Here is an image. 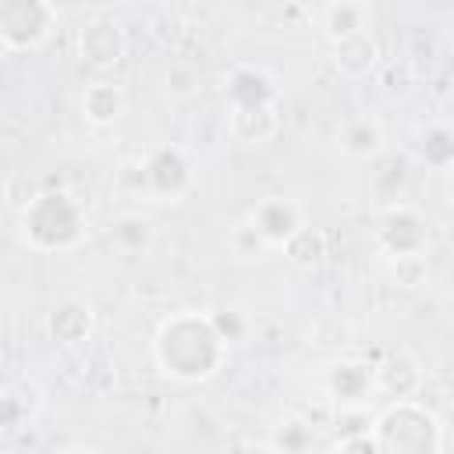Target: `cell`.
Returning <instances> with one entry per match:
<instances>
[{"label":"cell","instance_id":"1","mask_svg":"<svg viewBox=\"0 0 454 454\" xmlns=\"http://www.w3.org/2000/svg\"><path fill=\"white\" fill-rule=\"evenodd\" d=\"M231 344L220 337L213 312L181 309L156 323L149 355L153 365L174 383H206L227 362Z\"/></svg>","mask_w":454,"mask_h":454},{"label":"cell","instance_id":"2","mask_svg":"<svg viewBox=\"0 0 454 454\" xmlns=\"http://www.w3.org/2000/svg\"><path fill=\"white\" fill-rule=\"evenodd\" d=\"M18 234L32 252L57 255V252H71V248H78L85 241L89 220H85L82 202L71 192L43 188V192H35V195H28L21 202Z\"/></svg>","mask_w":454,"mask_h":454},{"label":"cell","instance_id":"3","mask_svg":"<svg viewBox=\"0 0 454 454\" xmlns=\"http://www.w3.org/2000/svg\"><path fill=\"white\" fill-rule=\"evenodd\" d=\"M380 454H443V422L419 397L387 401L369 422Z\"/></svg>","mask_w":454,"mask_h":454},{"label":"cell","instance_id":"4","mask_svg":"<svg viewBox=\"0 0 454 454\" xmlns=\"http://www.w3.org/2000/svg\"><path fill=\"white\" fill-rule=\"evenodd\" d=\"M195 184V163L181 145H156L135 163V192L149 202H181Z\"/></svg>","mask_w":454,"mask_h":454},{"label":"cell","instance_id":"5","mask_svg":"<svg viewBox=\"0 0 454 454\" xmlns=\"http://www.w3.org/2000/svg\"><path fill=\"white\" fill-rule=\"evenodd\" d=\"M57 28V7L46 0H4L0 4V43L7 53H28L50 43Z\"/></svg>","mask_w":454,"mask_h":454},{"label":"cell","instance_id":"6","mask_svg":"<svg viewBox=\"0 0 454 454\" xmlns=\"http://www.w3.org/2000/svg\"><path fill=\"white\" fill-rule=\"evenodd\" d=\"M376 245H380V252L387 259L426 252V245H429V223H426V216L415 206L394 202L376 220Z\"/></svg>","mask_w":454,"mask_h":454},{"label":"cell","instance_id":"7","mask_svg":"<svg viewBox=\"0 0 454 454\" xmlns=\"http://www.w3.org/2000/svg\"><path fill=\"white\" fill-rule=\"evenodd\" d=\"M323 390L337 408L355 411L376 397V365L365 358H355V355L333 358L323 369Z\"/></svg>","mask_w":454,"mask_h":454},{"label":"cell","instance_id":"8","mask_svg":"<svg viewBox=\"0 0 454 454\" xmlns=\"http://www.w3.org/2000/svg\"><path fill=\"white\" fill-rule=\"evenodd\" d=\"M74 50H78V60H82L85 67L106 74V71H114V67L124 60V53H128V35H124L121 21L99 14V18H92V21H85V25L78 28Z\"/></svg>","mask_w":454,"mask_h":454},{"label":"cell","instance_id":"9","mask_svg":"<svg viewBox=\"0 0 454 454\" xmlns=\"http://www.w3.org/2000/svg\"><path fill=\"white\" fill-rule=\"evenodd\" d=\"M245 227L266 245V248H284L301 227H305V213L291 195H266L252 206Z\"/></svg>","mask_w":454,"mask_h":454},{"label":"cell","instance_id":"10","mask_svg":"<svg viewBox=\"0 0 454 454\" xmlns=\"http://www.w3.org/2000/svg\"><path fill=\"white\" fill-rule=\"evenodd\" d=\"M223 99L227 110H259V106H280V89L277 82L252 64H238L227 82H223Z\"/></svg>","mask_w":454,"mask_h":454},{"label":"cell","instance_id":"11","mask_svg":"<svg viewBox=\"0 0 454 454\" xmlns=\"http://www.w3.org/2000/svg\"><path fill=\"white\" fill-rule=\"evenodd\" d=\"M92 330H96V312L85 298H60L46 312V333L64 348H74V344L89 340Z\"/></svg>","mask_w":454,"mask_h":454},{"label":"cell","instance_id":"12","mask_svg":"<svg viewBox=\"0 0 454 454\" xmlns=\"http://www.w3.org/2000/svg\"><path fill=\"white\" fill-rule=\"evenodd\" d=\"M316 25L326 35V43L333 46L340 39L372 32V7L362 0H333V4H323L316 11Z\"/></svg>","mask_w":454,"mask_h":454},{"label":"cell","instance_id":"13","mask_svg":"<svg viewBox=\"0 0 454 454\" xmlns=\"http://www.w3.org/2000/svg\"><path fill=\"white\" fill-rule=\"evenodd\" d=\"M124 114H128L124 85H117L110 78H96V82L85 85V92H82V117L92 128H114Z\"/></svg>","mask_w":454,"mask_h":454},{"label":"cell","instance_id":"14","mask_svg":"<svg viewBox=\"0 0 454 454\" xmlns=\"http://www.w3.org/2000/svg\"><path fill=\"white\" fill-rule=\"evenodd\" d=\"M419 383H422V372H419V362L404 351L390 355L387 362L376 365V397H390V401H408L419 394Z\"/></svg>","mask_w":454,"mask_h":454},{"label":"cell","instance_id":"15","mask_svg":"<svg viewBox=\"0 0 454 454\" xmlns=\"http://www.w3.org/2000/svg\"><path fill=\"white\" fill-rule=\"evenodd\" d=\"M383 124L369 114L362 117H348L337 131V149L348 156V160H376L383 153Z\"/></svg>","mask_w":454,"mask_h":454},{"label":"cell","instance_id":"16","mask_svg":"<svg viewBox=\"0 0 454 454\" xmlns=\"http://www.w3.org/2000/svg\"><path fill=\"white\" fill-rule=\"evenodd\" d=\"M280 106H259V110H227V131L241 145H262L280 128Z\"/></svg>","mask_w":454,"mask_h":454},{"label":"cell","instance_id":"17","mask_svg":"<svg viewBox=\"0 0 454 454\" xmlns=\"http://www.w3.org/2000/svg\"><path fill=\"white\" fill-rule=\"evenodd\" d=\"M330 53H333V67H337L340 74L362 78V74H369V71L376 67V60H380V43H376L372 32H362V35H351V39L333 43Z\"/></svg>","mask_w":454,"mask_h":454},{"label":"cell","instance_id":"18","mask_svg":"<svg viewBox=\"0 0 454 454\" xmlns=\"http://www.w3.org/2000/svg\"><path fill=\"white\" fill-rule=\"evenodd\" d=\"M415 156L429 170H440V174L454 170V128L450 124H429L426 131H419Z\"/></svg>","mask_w":454,"mask_h":454},{"label":"cell","instance_id":"19","mask_svg":"<svg viewBox=\"0 0 454 454\" xmlns=\"http://www.w3.org/2000/svg\"><path fill=\"white\" fill-rule=\"evenodd\" d=\"M280 252H284L287 262L298 266V270H319V266L326 262V234H323L319 227L305 223V227H301Z\"/></svg>","mask_w":454,"mask_h":454},{"label":"cell","instance_id":"20","mask_svg":"<svg viewBox=\"0 0 454 454\" xmlns=\"http://www.w3.org/2000/svg\"><path fill=\"white\" fill-rule=\"evenodd\" d=\"M153 220L149 216H142V213H124L117 223H114V231H110V238H114V245L121 248V252H128V255H138V252H145L149 245H153Z\"/></svg>","mask_w":454,"mask_h":454},{"label":"cell","instance_id":"21","mask_svg":"<svg viewBox=\"0 0 454 454\" xmlns=\"http://www.w3.org/2000/svg\"><path fill=\"white\" fill-rule=\"evenodd\" d=\"M280 454H309L312 443H316V429L305 422V419H284L277 429H273V440H270Z\"/></svg>","mask_w":454,"mask_h":454},{"label":"cell","instance_id":"22","mask_svg":"<svg viewBox=\"0 0 454 454\" xmlns=\"http://www.w3.org/2000/svg\"><path fill=\"white\" fill-rule=\"evenodd\" d=\"M390 277H394L401 287H408V291L422 287V284H426V277H429V259H426V252L390 259Z\"/></svg>","mask_w":454,"mask_h":454},{"label":"cell","instance_id":"23","mask_svg":"<svg viewBox=\"0 0 454 454\" xmlns=\"http://www.w3.org/2000/svg\"><path fill=\"white\" fill-rule=\"evenodd\" d=\"M213 323H216V330H220V337H223L227 344H238V340L248 333V323H245V316H241L238 309L213 312Z\"/></svg>","mask_w":454,"mask_h":454},{"label":"cell","instance_id":"24","mask_svg":"<svg viewBox=\"0 0 454 454\" xmlns=\"http://www.w3.org/2000/svg\"><path fill=\"white\" fill-rule=\"evenodd\" d=\"M195 85H199V78H195L192 67H184V64L167 67V92H170V96H192Z\"/></svg>","mask_w":454,"mask_h":454},{"label":"cell","instance_id":"25","mask_svg":"<svg viewBox=\"0 0 454 454\" xmlns=\"http://www.w3.org/2000/svg\"><path fill=\"white\" fill-rule=\"evenodd\" d=\"M330 454H380V447L372 443V436H369V429H365V433H351V436H344Z\"/></svg>","mask_w":454,"mask_h":454},{"label":"cell","instance_id":"26","mask_svg":"<svg viewBox=\"0 0 454 454\" xmlns=\"http://www.w3.org/2000/svg\"><path fill=\"white\" fill-rule=\"evenodd\" d=\"M223 454H280L270 440H255V436H245V440H234L223 447Z\"/></svg>","mask_w":454,"mask_h":454},{"label":"cell","instance_id":"27","mask_svg":"<svg viewBox=\"0 0 454 454\" xmlns=\"http://www.w3.org/2000/svg\"><path fill=\"white\" fill-rule=\"evenodd\" d=\"M57 454H103V450L92 447V443H71V447H60Z\"/></svg>","mask_w":454,"mask_h":454}]
</instances>
